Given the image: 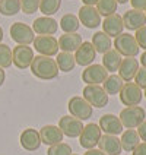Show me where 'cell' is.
I'll use <instances>...</instances> for the list:
<instances>
[{"label": "cell", "instance_id": "cell-1", "mask_svg": "<svg viewBox=\"0 0 146 155\" xmlns=\"http://www.w3.org/2000/svg\"><path fill=\"white\" fill-rule=\"evenodd\" d=\"M29 68H31V72L34 76H37L38 79H43V81H50V79L59 76V68H57L56 60L51 57H47V56L38 54L37 57H34Z\"/></svg>", "mask_w": 146, "mask_h": 155}, {"label": "cell", "instance_id": "cell-2", "mask_svg": "<svg viewBox=\"0 0 146 155\" xmlns=\"http://www.w3.org/2000/svg\"><path fill=\"white\" fill-rule=\"evenodd\" d=\"M114 50L121 54V57H136L139 54V44L135 35L129 32H123L114 40Z\"/></svg>", "mask_w": 146, "mask_h": 155}, {"label": "cell", "instance_id": "cell-3", "mask_svg": "<svg viewBox=\"0 0 146 155\" xmlns=\"http://www.w3.org/2000/svg\"><path fill=\"white\" fill-rule=\"evenodd\" d=\"M146 113L142 107L139 105H133V107H126L123 108L120 113V121L123 127L126 129H136L139 127L143 121H145Z\"/></svg>", "mask_w": 146, "mask_h": 155}, {"label": "cell", "instance_id": "cell-4", "mask_svg": "<svg viewBox=\"0 0 146 155\" xmlns=\"http://www.w3.org/2000/svg\"><path fill=\"white\" fill-rule=\"evenodd\" d=\"M67 108L70 111V116L76 117L80 121L91 119L92 113H94V107L83 97H72L67 103Z\"/></svg>", "mask_w": 146, "mask_h": 155}, {"label": "cell", "instance_id": "cell-5", "mask_svg": "<svg viewBox=\"0 0 146 155\" xmlns=\"http://www.w3.org/2000/svg\"><path fill=\"white\" fill-rule=\"evenodd\" d=\"M10 38L18 43V45H28V44L34 43L35 37L34 31L31 26H28L24 22H15L10 25Z\"/></svg>", "mask_w": 146, "mask_h": 155}, {"label": "cell", "instance_id": "cell-6", "mask_svg": "<svg viewBox=\"0 0 146 155\" xmlns=\"http://www.w3.org/2000/svg\"><path fill=\"white\" fill-rule=\"evenodd\" d=\"M34 48L41 56L53 57L59 54V41L53 35H37L34 40Z\"/></svg>", "mask_w": 146, "mask_h": 155}, {"label": "cell", "instance_id": "cell-7", "mask_svg": "<svg viewBox=\"0 0 146 155\" xmlns=\"http://www.w3.org/2000/svg\"><path fill=\"white\" fill-rule=\"evenodd\" d=\"M82 94H83V98L92 107L102 108V107H105L108 104V95L104 91L102 86H99V85H86L83 88V92Z\"/></svg>", "mask_w": 146, "mask_h": 155}, {"label": "cell", "instance_id": "cell-8", "mask_svg": "<svg viewBox=\"0 0 146 155\" xmlns=\"http://www.w3.org/2000/svg\"><path fill=\"white\" fill-rule=\"evenodd\" d=\"M101 136L102 135H101L99 126L95 124V123H88L86 126H83V130L79 136V143L85 149H94L98 145Z\"/></svg>", "mask_w": 146, "mask_h": 155}, {"label": "cell", "instance_id": "cell-9", "mask_svg": "<svg viewBox=\"0 0 146 155\" xmlns=\"http://www.w3.org/2000/svg\"><path fill=\"white\" fill-rule=\"evenodd\" d=\"M120 101L127 107H133V105H139L142 98H143V92L135 82H126L120 91Z\"/></svg>", "mask_w": 146, "mask_h": 155}, {"label": "cell", "instance_id": "cell-10", "mask_svg": "<svg viewBox=\"0 0 146 155\" xmlns=\"http://www.w3.org/2000/svg\"><path fill=\"white\" fill-rule=\"evenodd\" d=\"M108 78V72L105 70L102 64H89L82 72V81L86 85H99L104 84L105 79Z\"/></svg>", "mask_w": 146, "mask_h": 155}, {"label": "cell", "instance_id": "cell-11", "mask_svg": "<svg viewBox=\"0 0 146 155\" xmlns=\"http://www.w3.org/2000/svg\"><path fill=\"white\" fill-rule=\"evenodd\" d=\"M34 50L28 45H16L12 51V63L18 69H26L34 60Z\"/></svg>", "mask_w": 146, "mask_h": 155}, {"label": "cell", "instance_id": "cell-12", "mask_svg": "<svg viewBox=\"0 0 146 155\" xmlns=\"http://www.w3.org/2000/svg\"><path fill=\"white\" fill-rule=\"evenodd\" d=\"M59 129L69 138H79L83 130V123L73 116H63L59 121Z\"/></svg>", "mask_w": 146, "mask_h": 155}, {"label": "cell", "instance_id": "cell-13", "mask_svg": "<svg viewBox=\"0 0 146 155\" xmlns=\"http://www.w3.org/2000/svg\"><path fill=\"white\" fill-rule=\"evenodd\" d=\"M121 18H123L124 28H127L129 31H138L146 25V15L142 10L130 9V10H126V13Z\"/></svg>", "mask_w": 146, "mask_h": 155}, {"label": "cell", "instance_id": "cell-14", "mask_svg": "<svg viewBox=\"0 0 146 155\" xmlns=\"http://www.w3.org/2000/svg\"><path fill=\"white\" fill-rule=\"evenodd\" d=\"M77 19L80 24H83V26L89 28V29H94L101 25V15L98 13L95 6H82L79 9Z\"/></svg>", "mask_w": 146, "mask_h": 155}, {"label": "cell", "instance_id": "cell-15", "mask_svg": "<svg viewBox=\"0 0 146 155\" xmlns=\"http://www.w3.org/2000/svg\"><path fill=\"white\" fill-rule=\"evenodd\" d=\"M59 29V24L51 16L37 18L32 22V31L38 35H54Z\"/></svg>", "mask_w": 146, "mask_h": 155}, {"label": "cell", "instance_id": "cell-16", "mask_svg": "<svg viewBox=\"0 0 146 155\" xmlns=\"http://www.w3.org/2000/svg\"><path fill=\"white\" fill-rule=\"evenodd\" d=\"M99 129L101 132H104L105 135H112L117 136L123 133V124H121L120 119L114 114H104L102 117L99 119Z\"/></svg>", "mask_w": 146, "mask_h": 155}, {"label": "cell", "instance_id": "cell-17", "mask_svg": "<svg viewBox=\"0 0 146 155\" xmlns=\"http://www.w3.org/2000/svg\"><path fill=\"white\" fill-rule=\"evenodd\" d=\"M102 24V32L108 35L110 38L111 37H118L120 34H123V29H124V24H123V18L118 13H114L110 15L104 19Z\"/></svg>", "mask_w": 146, "mask_h": 155}, {"label": "cell", "instance_id": "cell-18", "mask_svg": "<svg viewBox=\"0 0 146 155\" xmlns=\"http://www.w3.org/2000/svg\"><path fill=\"white\" fill-rule=\"evenodd\" d=\"M21 145L24 149L26 151H29V152H32V151H37L38 148L41 147V138H40V132H37L35 129L32 127H28L25 129L22 133H21Z\"/></svg>", "mask_w": 146, "mask_h": 155}, {"label": "cell", "instance_id": "cell-19", "mask_svg": "<svg viewBox=\"0 0 146 155\" xmlns=\"http://www.w3.org/2000/svg\"><path fill=\"white\" fill-rule=\"evenodd\" d=\"M95 56H96V51H95L94 45L89 43V41H83V43L80 44V47L76 50L75 60H76V64L89 66L95 60Z\"/></svg>", "mask_w": 146, "mask_h": 155}, {"label": "cell", "instance_id": "cell-20", "mask_svg": "<svg viewBox=\"0 0 146 155\" xmlns=\"http://www.w3.org/2000/svg\"><path fill=\"white\" fill-rule=\"evenodd\" d=\"M139 70V61L135 57H124L118 68V76L124 82H131Z\"/></svg>", "mask_w": 146, "mask_h": 155}, {"label": "cell", "instance_id": "cell-21", "mask_svg": "<svg viewBox=\"0 0 146 155\" xmlns=\"http://www.w3.org/2000/svg\"><path fill=\"white\" fill-rule=\"evenodd\" d=\"M63 133L61 130L59 129V126H53V124H47L41 127L40 130V138H41V142L48 145V147H53L56 143H60L63 140Z\"/></svg>", "mask_w": 146, "mask_h": 155}, {"label": "cell", "instance_id": "cell-22", "mask_svg": "<svg viewBox=\"0 0 146 155\" xmlns=\"http://www.w3.org/2000/svg\"><path fill=\"white\" fill-rule=\"evenodd\" d=\"M98 147H99V151H102L107 155H120L123 151L120 139L112 135H102L98 142Z\"/></svg>", "mask_w": 146, "mask_h": 155}, {"label": "cell", "instance_id": "cell-23", "mask_svg": "<svg viewBox=\"0 0 146 155\" xmlns=\"http://www.w3.org/2000/svg\"><path fill=\"white\" fill-rule=\"evenodd\" d=\"M59 41V48L64 53H73L76 51L77 48L80 47V44L83 43L82 41V37L77 34V32H73V34H63L60 37Z\"/></svg>", "mask_w": 146, "mask_h": 155}, {"label": "cell", "instance_id": "cell-24", "mask_svg": "<svg viewBox=\"0 0 146 155\" xmlns=\"http://www.w3.org/2000/svg\"><path fill=\"white\" fill-rule=\"evenodd\" d=\"M121 60H123L121 54L118 51H115L114 48H111V50H108L107 53L102 54V66L105 68L107 72H111V73L118 70Z\"/></svg>", "mask_w": 146, "mask_h": 155}, {"label": "cell", "instance_id": "cell-25", "mask_svg": "<svg viewBox=\"0 0 146 155\" xmlns=\"http://www.w3.org/2000/svg\"><path fill=\"white\" fill-rule=\"evenodd\" d=\"M121 149L126 152H133V149L140 143V138H139L138 132L135 129H127L126 132H123L120 139Z\"/></svg>", "mask_w": 146, "mask_h": 155}, {"label": "cell", "instance_id": "cell-26", "mask_svg": "<svg viewBox=\"0 0 146 155\" xmlns=\"http://www.w3.org/2000/svg\"><path fill=\"white\" fill-rule=\"evenodd\" d=\"M91 44L94 45L95 51L101 53V54L107 53L108 50H111V45H112L111 38L105 34V32H102V31H98V32H95V34L92 35Z\"/></svg>", "mask_w": 146, "mask_h": 155}, {"label": "cell", "instance_id": "cell-27", "mask_svg": "<svg viewBox=\"0 0 146 155\" xmlns=\"http://www.w3.org/2000/svg\"><path fill=\"white\" fill-rule=\"evenodd\" d=\"M124 85V81L121 79L118 75H110L104 82V91L107 92V95H117L120 94L121 88Z\"/></svg>", "mask_w": 146, "mask_h": 155}, {"label": "cell", "instance_id": "cell-28", "mask_svg": "<svg viewBox=\"0 0 146 155\" xmlns=\"http://www.w3.org/2000/svg\"><path fill=\"white\" fill-rule=\"evenodd\" d=\"M56 63H57V68L61 72H72L76 66V60H75V56L72 53H64L61 51L60 54H57V59H56Z\"/></svg>", "mask_w": 146, "mask_h": 155}, {"label": "cell", "instance_id": "cell-29", "mask_svg": "<svg viewBox=\"0 0 146 155\" xmlns=\"http://www.w3.org/2000/svg\"><path fill=\"white\" fill-rule=\"evenodd\" d=\"M79 26H80V22H79L77 16L72 15V13H66V15H63V18L60 19V28L66 34L76 32L77 29H79Z\"/></svg>", "mask_w": 146, "mask_h": 155}, {"label": "cell", "instance_id": "cell-30", "mask_svg": "<svg viewBox=\"0 0 146 155\" xmlns=\"http://www.w3.org/2000/svg\"><path fill=\"white\" fill-rule=\"evenodd\" d=\"M21 10V0H0V13L13 16Z\"/></svg>", "mask_w": 146, "mask_h": 155}, {"label": "cell", "instance_id": "cell-31", "mask_svg": "<svg viewBox=\"0 0 146 155\" xmlns=\"http://www.w3.org/2000/svg\"><path fill=\"white\" fill-rule=\"evenodd\" d=\"M117 2L115 0H98L96 3V10L101 16H110V15H114L117 12Z\"/></svg>", "mask_w": 146, "mask_h": 155}, {"label": "cell", "instance_id": "cell-32", "mask_svg": "<svg viewBox=\"0 0 146 155\" xmlns=\"http://www.w3.org/2000/svg\"><path fill=\"white\" fill-rule=\"evenodd\" d=\"M61 6V0H40V10L45 16H51L59 12Z\"/></svg>", "mask_w": 146, "mask_h": 155}, {"label": "cell", "instance_id": "cell-33", "mask_svg": "<svg viewBox=\"0 0 146 155\" xmlns=\"http://www.w3.org/2000/svg\"><path fill=\"white\" fill-rule=\"evenodd\" d=\"M12 66V50L8 44L0 43V68L6 69Z\"/></svg>", "mask_w": 146, "mask_h": 155}, {"label": "cell", "instance_id": "cell-34", "mask_svg": "<svg viewBox=\"0 0 146 155\" xmlns=\"http://www.w3.org/2000/svg\"><path fill=\"white\" fill-rule=\"evenodd\" d=\"M47 155H72V148L67 143L60 142V143H56L53 147H48Z\"/></svg>", "mask_w": 146, "mask_h": 155}, {"label": "cell", "instance_id": "cell-35", "mask_svg": "<svg viewBox=\"0 0 146 155\" xmlns=\"http://www.w3.org/2000/svg\"><path fill=\"white\" fill-rule=\"evenodd\" d=\"M40 9V0H21V10L26 15H32Z\"/></svg>", "mask_w": 146, "mask_h": 155}, {"label": "cell", "instance_id": "cell-36", "mask_svg": "<svg viewBox=\"0 0 146 155\" xmlns=\"http://www.w3.org/2000/svg\"><path fill=\"white\" fill-rule=\"evenodd\" d=\"M135 84L140 89H146V68H139L138 73L135 76Z\"/></svg>", "mask_w": 146, "mask_h": 155}, {"label": "cell", "instance_id": "cell-37", "mask_svg": "<svg viewBox=\"0 0 146 155\" xmlns=\"http://www.w3.org/2000/svg\"><path fill=\"white\" fill-rule=\"evenodd\" d=\"M135 38H136V41H138V44H139V48H143L146 51V25L142 26L140 29L136 31Z\"/></svg>", "mask_w": 146, "mask_h": 155}, {"label": "cell", "instance_id": "cell-38", "mask_svg": "<svg viewBox=\"0 0 146 155\" xmlns=\"http://www.w3.org/2000/svg\"><path fill=\"white\" fill-rule=\"evenodd\" d=\"M130 3L136 10H142V12L146 10V0H130Z\"/></svg>", "mask_w": 146, "mask_h": 155}, {"label": "cell", "instance_id": "cell-39", "mask_svg": "<svg viewBox=\"0 0 146 155\" xmlns=\"http://www.w3.org/2000/svg\"><path fill=\"white\" fill-rule=\"evenodd\" d=\"M138 135H139V138H140V140H143V142H146V120L140 124L138 127Z\"/></svg>", "mask_w": 146, "mask_h": 155}, {"label": "cell", "instance_id": "cell-40", "mask_svg": "<svg viewBox=\"0 0 146 155\" xmlns=\"http://www.w3.org/2000/svg\"><path fill=\"white\" fill-rule=\"evenodd\" d=\"M133 155H146V142H140L138 147L133 149Z\"/></svg>", "mask_w": 146, "mask_h": 155}, {"label": "cell", "instance_id": "cell-41", "mask_svg": "<svg viewBox=\"0 0 146 155\" xmlns=\"http://www.w3.org/2000/svg\"><path fill=\"white\" fill-rule=\"evenodd\" d=\"M85 155H107V154H104L102 151H99V149H88L85 152Z\"/></svg>", "mask_w": 146, "mask_h": 155}, {"label": "cell", "instance_id": "cell-42", "mask_svg": "<svg viewBox=\"0 0 146 155\" xmlns=\"http://www.w3.org/2000/svg\"><path fill=\"white\" fill-rule=\"evenodd\" d=\"M83 2V6H95L98 3V0H82Z\"/></svg>", "mask_w": 146, "mask_h": 155}, {"label": "cell", "instance_id": "cell-43", "mask_svg": "<svg viewBox=\"0 0 146 155\" xmlns=\"http://www.w3.org/2000/svg\"><path fill=\"white\" fill-rule=\"evenodd\" d=\"M5 78H6V75H5V70L0 68V86L5 84Z\"/></svg>", "mask_w": 146, "mask_h": 155}, {"label": "cell", "instance_id": "cell-44", "mask_svg": "<svg viewBox=\"0 0 146 155\" xmlns=\"http://www.w3.org/2000/svg\"><path fill=\"white\" fill-rule=\"evenodd\" d=\"M140 63H142V66L146 68V51L142 54V57H140Z\"/></svg>", "mask_w": 146, "mask_h": 155}, {"label": "cell", "instance_id": "cell-45", "mask_svg": "<svg viewBox=\"0 0 146 155\" xmlns=\"http://www.w3.org/2000/svg\"><path fill=\"white\" fill-rule=\"evenodd\" d=\"M117 3H120V5H124V3H127V2H130V0H115Z\"/></svg>", "mask_w": 146, "mask_h": 155}, {"label": "cell", "instance_id": "cell-46", "mask_svg": "<svg viewBox=\"0 0 146 155\" xmlns=\"http://www.w3.org/2000/svg\"><path fill=\"white\" fill-rule=\"evenodd\" d=\"M2 40H3V29H2V26H0V43H2Z\"/></svg>", "mask_w": 146, "mask_h": 155}, {"label": "cell", "instance_id": "cell-47", "mask_svg": "<svg viewBox=\"0 0 146 155\" xmlns=\"http://www.w3.org/2000/svg\"><path fill=\"white\" fill-rule=\"evenodd\" d=\"M143 95H145V97H146V89H145V94H143Z\"/></svg>", "mask_w": 146, "mask_h": 155}, {"label": "cell", "instance_id": "cell-48", "mask_svg": "<svg viewBox=\"0 0 146 155\" xmlns=\"http://www.w3.org/2000/svg\"><path fill=\"white\" fill-rule=\"evenodd\" d=\"M72 155H77V154H72Z\"/></svg>", "mask_w": 146, "mask_h": 155}, {"label": "cell", "instance_id": "cell-49", "mask_svg": "<svg viewBox=\"0 0 146 155\" xmlns=\"http://www.w3.org/2000/svg\"><path fill=\"white\" fill-rule=\"evenodd\" d=\"M145 15H146V10H145Z\"/></svg>", "mask_w": 146, "mask_h": 155}]
</instances>
